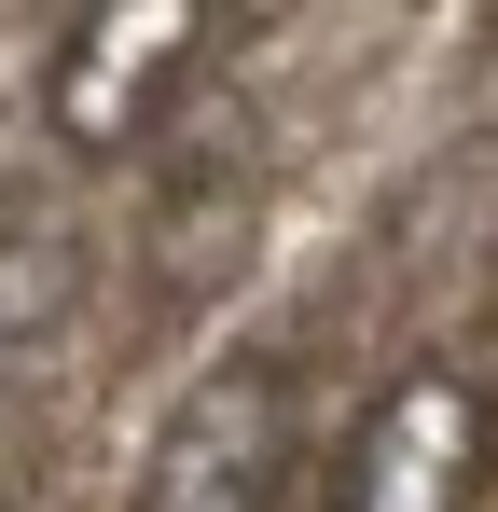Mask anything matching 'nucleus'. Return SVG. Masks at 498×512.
Returning a JSON list of instances; mask_svg holds the SVG:
<instances>
[{"instance_id":"6","label":"nucleus","mask_w":498,"mask_h":512,"mask_svg":"<svg viewBox=\"0 0 498 512\" xmlns=\"http://www.w3.org/2000/svg\"><path fill=\"white\" fill-rule=\"evenodd\" d=\"M0 512H14V471H0Z\"/></svg>"},{"instance_id":"3","label":"nucleus","mask_w":498,"mask_h":512,"mask_svg":"<svg viewBox=\"0 0 498 512\" xmlns=\"http://www.w3.org/2000/svg\"><path fill=\"white\" fill-rule=\"evenodd\" d=\"M208 0H97L70 14V42H56V70H42V125L70 139V153H125V139H153L166 84L208 56Z\"/></svg>"},{"instance_id":"5","label":"nucleus","mask_w":498,"mask_h":512,"mask_svg":"<svg viewBox=\"0 0 498 512\" xmlns=\"http://www.w3.org/2000/svg\"><path fill=\"white\" fill-rule=\"evenodd\" d=\"M83 277H97L83 222L56 208V194L0 180V346H42V333H56V319L83 305Z\"/></svg>"},{"instance_id":"2","label":"nucleus","mask_w":498,"mask_h":512,"mask_svg":"<svg viewBox=\"0 0 498 512\" xmlns=\"http://www.w3.org/2000/svg\"><path fill=\"white\" fill-rule=\"evenodd\" d=\"M277 485H291V374L277 360H208L166 402L125 512H277Z\"/></svg>"},{"instance_id":"1","label":"nucleus","mask_w":498,"mask_h":512,"mask_svg":"<svg viewBox=\"0 0 498 512\" xmlns=\"http://www.w3.org/2000/svg\"><path fill=\"white\" fill-rule=\"evenodd\" d=\"M485 471H498L485 374L402 360L374 388V416L346 429V457H332V512H485Z\"/></svg>"},{"instance_id":"4","label":"nucleus","mask_w":498,"mask_h":512,"mask_svg":"<svg viewBox=\"0 0 498 512\" xmlns=\"http://www.w3.org/2000/svg\"><path fill=\"white\" fill-rule=\"evenodd\" d=\"M249 222H263L249 153H180L166 194H153V291L166 305H208L222 277H249Z\"/></svg>"}]
</instances>
